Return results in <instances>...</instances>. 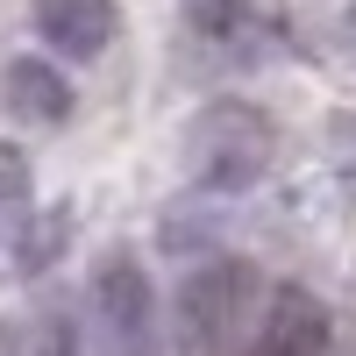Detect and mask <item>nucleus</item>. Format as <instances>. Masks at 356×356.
<instances>
[{
	"label": "nucleus",
	"mask_w": 356,
	"mask_h": 356,
	"mask_svg": "<svg viewBox=\"0 0 356 356\" xmlns=\"http://www.w3.org/2000/svg\"><path fill=\"white\" fill-rule=\"evenodd\" d=\"M15 214H29V164L22 150L0 143V221H15Z\"/></svg>",
	"instance_id": "nucleus-10"
},
{
	"label": "nucleus",
	"mask_w": 356,
	"mask_h": 356,
	"mask_svg": "<svg viewBox=\"0 0 356 356\" xmlns=\"http://www.w3.org/2000/svg\"><path fill=\"white\" fill-rule=\"evenodd\" d=\"M0 235H8V221H0Z\"/></svg>",
	"instance_id": "nucleus-13"
},
{
	"label": "nucleus",
	"mask_w": 356,
	"mask_h": 356,
	"mask_svg": "<svg viewBox=\"0 0 356 356\" xmlns=\"http://www.w3.org/2000/svg\"><path fill=\"white\" fill-rule=\"evenodd\" d=\"M36 36H43L50 57L93 65L122 36V15H114V0H36Z\"/></svg>",
	"instance_id": "nucleus-4"
},
{
	"label": "nucleus",
	"mask_w": 356,
	"mask_h": 356,
	"mask_svg": "<svg viewBox=\"0 0 356 356\" xmlns=\"http://www.w3.org/2000/svg\"><path fill=\"white\" fill-rule=\"evenodd\" d=\"M321 342H328V307L300 285H278L243 356H321Z\"/></svg>",
	"instance_id": "nucleus-5"
},
{
	"label": "nucleus",
	"mask_w": 356,
	"mask_h": 356,
	"mask_svg": "<svg viewBox=\"0 0 356 356\" xmlns=\"http://www.w3.org/2000/svg\"><path fill=\"white\" fill-rule=\"evenodd\" d=\"M29 356H86V328L65 300H50L36 314V328H29Z\"/></svg>",
	"instance_id": "nucleus-8"
},
{
	"label": "nucleus",
	"mask_w": 356,
	"mask_h": 356,
	"mask_svg": "<svg viewBox=\"0 0 356 356\" xmlns=\"http://www.w3.org/2000/svg\"><path fill=\"white\" fill-rule=\"evenodd\" d=\"M257 300V271L235 257H214L200 264V271H186V285H178L171 300V335L186 356H221L235 335H243V314Z\"/></svg>",
	"instance_id": "nucleus-2"
},
{
	"label": "nucleus",
	"mask_w": 356,
	"mask_h": 356,
	"mask_svg": "<svg viewBox=\"0 0 356 356\" xmlns=\"http://www.w3.org/2000/svg\"><path fill=\"white\" fill-rule=\"evenodd\" d=\"M186 15H193L200 36H214V43H250L257 0H186Z\"/></svg>",
	"instance_id": "nucleus-7"
},
{
	"label": "nucleus",
	"mask_w": 356,
	"mask_h": 356,
	"mask_svg": "<svg viewBox=\"0 0 356 356\" xmlns=\"http://www.w3.org/2000/svg\"><path fill=\"white\" fill-rule=\"evenodd\" d=\"M93 328L107 356H164V314L136 257H107L93 271Z\"/></svg>",
	"instance_id": "nucleus-3"
},
{
	"label": "nucleus",
	"mask_w": 356,
	"mask_h": 356,
	"mask_svg": "<svg viewBox=\"0 0 356 356\" xmlns=\"http://www.w3.org/2000/svg\"><path fill=\"white\" fill-rule=\"evenodd\" d=\"M36 235H22V271H43V264L65 250V207H50V214H36L29 221Z\"/></svg>",
	"instance_id": "nucleus-9"
},
{
	"label": "nucleus",
	"mask_w": 356,
	"mask_h": 356,
	"mask_svg": "<svg viewBox=\"0 0 356 356\" xmlns=\"http://www.w3.org/2000/svg\"><path fill=\"white\" fill-rule=\"evenodd\" d=\"M0 356H22V349H15V342H8V335H0Z\"/></svg>",
	"instance_id": "nucleus-12"
},
{
	"label": "nucleus",
	"mask_w": 356,
	"mask_h": 356,
	"mask_svg": "<svg viewBox=\"0 0 356 356\" xmlns=\"http://www.w3.org/2000/svg\"><path fill=\"white\" fill-rule=\"evenodd\" d=\"M0 107L22 114V122H65L72 86H65V72H57L50 57H15V65L0 72Z\"/></svg>",
	"instance_id": "nucleus-6"
},
{
	"label": "nucleus",
	"mask_w": 356,
	"mask_h": 356,
	"mask_svg": "<svg viewBox=\"0 0 356 356\" xmlns=\"http://www.w3.org/2000/svg\"><path fill=\"white\" fill-rule=\"evenodd\" d=\"M342 36H349V43H356V8H349V15H342Z\"/></svg>",
	"instance_id": "nucleus-11"
},
{
	"label": "nucleus",
	"mask_w": 356,
	"mask_h": 356,
	"mask_svg": "<svg viewBox=\"0 0 356 356\" xmlns=\"http://www.w3.org/2000/svg\"><path fill=\"white\" fill-rule=\"evenodd\" d=\"M186 164L200 193H250L264 186V171L278 164V129L271 114L250 100H214L200 107V122L186 136Z\"/></svg>",
	"instance_id": "nucleus-1"
}]
</instances>
